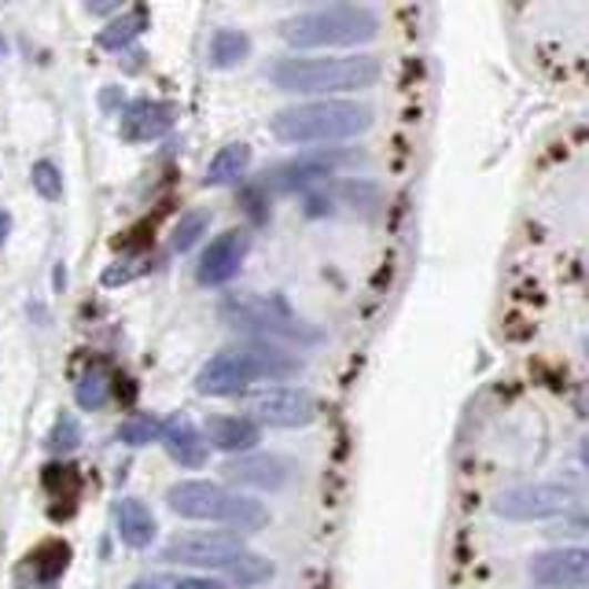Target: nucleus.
I'll use <instances>...</instances> for the list:
<instances>
[{"mask_svg":"<svg viewBox=\"0 0 589 589\" xmlns=\"http://www.w3.org/2000/svg\"><path fill=\"white\" fill-rule=\"evenodd\" d=\"M384 78L376 55H284L270 67V85L287 97L336 100L373 89Z\"/></svg>","mask_w":589,"mask_h":589,"instance_id":"f257e3e1","label":"nucleus"},{"mask_svg":"<svg viewBox=\"0 0 589 589\" xmlns=\"http://www.w3.org/2000/svg\"><path fill=\"white\" fill-rule=\"evenodd\" d=\"M376 111L362 100L336 97V100H303L292 108L276 111L270 130L284 144H328V141H351L373 130Z\"/></svg>","mask_w":589,"mask_h":589,"instance_id":"f03ea898","label":"nucleus"},{"mask_svg":"<svg viewBox=\"0 0 589 589\" xmlns=\"http://www.w3.org/2000/svg\"><path fill=\"white\" fill-rule=\"evenodd\" d=\"M295 373H303V362H298L295 354L258 339L251 346L217 351L211 362L195 373V390L206 398H229V395H244L258 379H287Z\"/></svg>","mask_w":589,"mask_h":589,"instance_id":"7ed1b4c3","label":"nucleus"},{"mask_svg":"<svg viewBox=\"0 0 589 589\" xmlns=\"http://www.w3.org/2000/svg\"><path fill=\"white\" fill-rule=\"evenodd\" d=\"M281 38L298 52L314 49H354L379 38V16L362 4L309 8L281 22Z\"/></svg>","mask_w":589,"mask_h":589,"instance_id":"20e7f679","label":"nucleus"},{"mask_svg":"<svg viewBox=\"0 0 589 589\" xmlns=\"http://www.w3.org/2000/svg\"><path fill=\"white\" fill-rule=\"evenodd\" d=\"M170 512H177L181 519H195V524H222L233 527L236 535L244 530H262L270 524V508L258 498L236 494L211 479H181L166 490Z\"/></svg>","mask_w":589,"mask_h":589,"instance_id":"39448f33","label":"nucleus"},{"mask_svg":"<svg viewBox=\"0 0 589 589\" xmlns=\"http://www.w3.org/2000/svg\"><path fill=\"white\" fill-rule=\"evenodd\" d=\"M217 314H222L233 328L254 332V336L314 339V328H306L303 321H298L292 309L273 295H251V292L225 295L222 306H217Z\"/></svg>","mask_w":589,"mask_h":589,"instance_id":"423d86ee","label":"nucleus"},{"mask_svg":"<svg viewBox=\"0 0 589 589\" xmlns=\"http://www.w3.org/2000/svg\"><path fill=\"white\" fill-rule=\"evenodd\" d=\"M247 552V541L236 530H184L163 546V560L177 563V568L233 571Z\"/></svg>","mask_w":589,"mask_h":589,"instance_id":"0eeeda50","label":"nucleus"},{"mask_svg":"<svg viewBox=\"0 0 589 589\" xmlns=\"http://www.w3.org/2000/svg\"><path fill=\"white\" fill-rule=\"evenodd\" d=\"M575 498L579 494L563 487V483H527V487H512L498 494L494 498V512L505 519H549L568 512Z\"/></svg>","mask_w":589,"mask_h":589,"instance_id":"6e6552de","label":"nucleus"},{"mask_svg":"<svg viewBox=\"0 0 589 589\" xmlns=\"http://www.w3.org/2000/svg\"><path fill=\"white\" fill-rule=\"evenodd\" d=\"M321 417L317 398L303 387H265L258 395H251V420L270 424V427H306Z\"/></svg>","mask_w":589,"mask_h":589,"instance_id":"1a4fd4ad","label":"nucleus"},{"mask_svg":"<svg viewBox=\"0 0 589 589\" xmlns=\"http://www.w3.org/2000/svg\"><path fill=\"white\" fill-rule=\"evenodd\" d=\"M527 575L541 589H589V549L568 546L538 552V557H530Z\"/></svg>","mask_w":589,"mask_h":589,"instance_id":"9d476101","label":"nucleus"},{"mask_svg":"<svg viewBox=\"0 0 589 589\" xmlns=\"http://www.w3.org/2000/svg\"><path fill=\"white\" fill-rule=\"evenodd\" d=\"M251 251V236L244 229H225L217 233L211 244L200 251V265H195V281L203 287H225L240 273Z\"/></svg>","mask_w":589,"mask_h":589,"instance_id":"9b49d317","label":"nucleus"},{"mask_svg":"<svg viewBox=\"0 0 589 589\" xmlns=\"http://www.w3.org/2000/svg\"><path fill=\"white\" fill-rule=\"evenodd\" d=\"M225 479L233 487H247L258 494L281 490L287 479H292V465L276 454H265V449H254V454L244 457H229L225 460Z\"/></svg>","mask_w":589,"mask_h":589,"instance_id":"f8f14e48","label":"nucleus"},{"mask_svg":"<svg viewBox=\"0 0 589 589\" xmlns=\"http://www.w3.org/2000/svg\"><path fill=\"white\" fill-rule=\"evenodd\" d=\"M170 130H173V108L163 100H133L119 119L122 141H130V144L159 141V136H166Z\"/></svg>","mask_w":589,"mask_h":589,"instance_id":"ddd939ff","label":"nucleus"},{"mask_svg":"<svg viewBox=\"0 0 589 589\" xmlns=\"http://www.w3.org/2000/svg\"><path fill=\"white\" fill-rule=\"evenodd\" d=\"M159 443L166 446L170 460H177L181 468H203L206 457H211V446H206L203 431L195 427L184 413H170L163 420V435H159Z\"/></svg>","mask_w":589,"mask_h":589,"instance_id":"4468645a","label":"nucleus"},{"mask_svg":"<svg viewBox=\"0 0 589 589\" xmlns=\"http://www.w3.org/2000/svg\"><path fill=\"white\" fill-rule=\"evenodd\" d=\"M203 438L211 449H222L229 457H244L254 454L262 443V427L254 424L251 417H211L203 427Z\"/></svg>","mask_w":589,"mask_h":589,"instance_id":"2eb2a0df","label":"nucleus"},{"mask_svg":"<svg viewBox=\"0 0 589 589\" xmlns=\"http://www.w3.org/2000/svg\"><path fill=\"white\" fill-rule=\"evenodd\" d=\"M346 152H309L303 159H295V163H287L276 170V184H281L284 192H295V189H306V184H317L332 177L343 163H346Z\"/></svg>","mask_w":589,"mask_h":589,"instance_id":"dca6fc26","label":"nucleus"},{"mask_svg":"<svg viewBox=\"0 0 589 589\" xmlns=\"http://www.w3.org/2000/svg\"><path fill=\"white\" fill-rule=\"evenodd\" d=\"M114 524H119V535L130 549H148L159 535V524L141 498H122L114 505Z\"/></svg>","mask_w":589,"mask_h":589,"instance_id":"f3484780","label":"nucleus"},{"mask_svg":"<svg viewBox=\"0 0 589 589\" xmlns=\"http://www.w3.org/2000/svg\"><path fill=\"white\" fill-rule=\"evenodd\" d=\"M251 170V148L244 141H233L225 148H217V155L206 166V184L211 189H229V184H240Z\"/></svg>","mask_w":589,"mask_h":589,"instance_id":"a211bd4d","label":"nucleus"},{"mask_svg":"<svg viewBox=\"0 0 589 589\" xmlns=\"http://www.w3.org/2000/svg\"><path fill=\"white\" fill-rule=\"evenodd\" d=\"M251 55V38L236 27H222L214 30L211 44H206V60H211L214 71H229V67H240Z\"/></svg>","mask_w":589,"mask_h":589,"instance_id":"6ab92c4d","label":"nucleus"},{"mask_svg":"<svg viewBox=\"0 0 589 589\" xmlns=\"http://www.w3.org/2000/svg\"><path fill=\"white\" fill-rule=\"evenodd\" d=\"M144 22H148V11L141 8H133V11H122V16H114L108 27L100 30V49H108V52H122L125 44H133L136 38L144 33Z\"/></svg>","mask_w":589,"mask_h":589,"instance_id":"aec40b11","label":"nucleus"},{"mask_svg":"<svg viewBox=\"0 0 589 589\" xmlns=\"http://www.w3.org/2000/svg\"><path fill=\"white\" fill-rule=\"evenodd\" d=\"M74 398H78V406H82L85 413H97V409L108 406V398H111L108 373H100V368H85V373L78 376V384H74Z\"/></svg>","mask_w":589,"mask_h":589,"instance_id":"412c9836","label":"nucleus"},{"mask_svg":"<svg viewBox=\"0 0 589 589\" xmlns=\"http://www.w3.org/2000/svg\"><path fill=\"white\" fill-rule=\"evenodd\" d=\"M206 225H211V214L206 211H189L181 217L177 225H173V233H170V247L184 254V251H192L195 244H200V236L206 233Z\"/></svg>","mask_w":589,"mask_h":589,"instance_id":"4be33fe9","label":"nucleus"},{"mask_svg":"<svg viewBox=\"0 0 589 589\" xmlns=\"http://www.w3.org/2000/svg\"><path fill=\"white\" fill-rule=\"evenodd\" d=\"M159 435H163V420L148 417V413H136V417H130L122 427H119V438L125 446H152L159 443Z\"/></svg>","mask_w":589,"mask_h":589,"instance_id":"5701e85b","label":"nucleus"},{"mask_svg":"<svg viewBox=\"0 0 589 589\" xmlns=\"http://www.w3.org/2000/svg\"><path fill=\"white\" fill-rule=\"evenodd\" d=\"M33 189H38V195L41 200H60L63 195V173H60V166L52 163V159H41V163H33Z\"/></svg>","mask_w":589,"mask_h":589,"instance_id":"b1692460","label":"nucleus"},{"mask_svg":"<svg viewBox=\"0 0 589 589\" xmlns=\"http://www.w3.org/2000/svg\"><path fill=\"white\" fill-rule=\"evenodd\" d=\"M78 446H82V427H78L71 417H60L49 431V449L52 454H71V449H78Z\"/></svg>","mask_w":589,"mask_h":589,"instance_id":"393cba45","label":"nucleus"},{"mask_svg":"<svg viewBox=\"0 0 589 589\" xmlns=\"http://www.w3.org/2000/svg\"><path fill=\"white\" fill-rule=\"evenodd\" d=\"M170 589H229L222 579H206V575H189V579L173 582Z\"/></svg>","mask_w":589,"mask_h":589,"instance_id":"a878e982","label":"nucleus"},{"mask_svg":"<svg viewBox=\"0 0 589 589\" xmlns=\"http://www.w3.org/2000/svg\"><path fill=\"white\" fill-rule=\"evenodd\" d=\"M100 108L103 111H111V108H122V89L119 85H108L100 92Z\"/></svg>","mask_w":589,"mask_h":589,"instance_id":"bb28decb","label":"nucleus"},{"mask_svg":"<svg viewBox=\"0 0 589 589\" xmlns=\"http://www.w3.org/2000/svg\"><path fill=\"white\" fill-rule=\"evenodd\" d=\"M8 236H11V214L0 211V247L8 244Z\"/></svg>","mask_w":589,"mask_h":589,"instance_id":"cd10ccee","label":"nucleus"},{"mask_svg":"<svg viewBox=\"0 0 589 589\" xmlns=\"http://www.w3.org/2000/svg\"><path fill=\"white\" fill-rule=\"evenodd\" d=\"M130 589H159V582H152V579H144V582H133Z\"/></svg>","mask_w":589,"mask_h":589,"instance_id":"c85d7f7f","label":"nucleus"},{"mask_svg":"<svg viewBox=\"0 0 589 589\" xmlns=\"http://www.w3.org/2000/svg\"><path fill=\"white\" fill-rule=\"evenodd\" d=\"M582 465L589 468V438H582Z\"/></svg>","mask_w":589,"mask_h":589,"instance_id":"c756f323","label":"nucleus"},{"mask_svg":"<svg viewBox=\"0 0 589 589\" xmlns=\"http://www.w3.org/2000/svg\"><path fill=\"white\" fill-rule=\"evenodd\" d=\"M582 409H586V417H589V387L582 390Z\"/></svg>","mask_w":589,"mask_h":589,"instance_id":"7c9ffc66","label":"nucleus"},{"mask_svg":"<svg viewBox=\"0 0 589 589\" xmlns=\"http://www.w3.org/2000/svg\"><path fill=\"white\" fill-rule=\"evenodd\" d=\"M4 52H8V44H4V38H0V60H4Z\"/></svg>","mask_w":589,"mask_h":589,"instance_id":"2f4dec72","label":"nucleus"},{"mask_svg":"<svg viewBox=\"0 0 589 589\" xmlns=\"http://www.w3.org/2000/svg\"><path fill=\"white\" fill-rule=\"evenodd\" d=\"M582 351H586V357H589V339H586V343H582Z\"/></svg>","mask_w":589,"mask_h":589,"instance_id":"473e14b6","label":"nucleus"}]
</instances>
